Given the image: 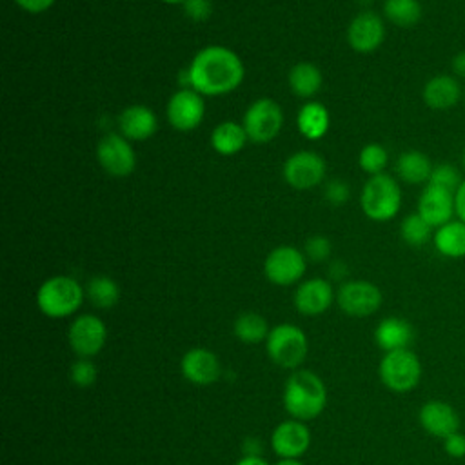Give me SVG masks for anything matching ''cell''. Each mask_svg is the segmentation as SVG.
I'll return each instance as SVG.
<instances>
[{
    "label": "cell",
    "mask_w": 465,
    "mask_h": 465,
    "mask_svg": "<svg viewBox=\"0 0 465 465\" xmlns=\"http://www.w3.org/2000/svg\"><path fill=\"white\" fill-rule=\"evenodd\" d=\"M347 274V267H345V263L343 262H334V263H331V278H334V280H340V278H343Z\"/></svg>",
    "instance_id": "42"
},
{
    "label": "cell",
    "mask_w": 465,
    "mask_h": 465,
    "mask_svg": "<svg viewBox=\"0 0 465 465\" xmlns=\"http://www.w3.org/2000/svg\"><path fill=\"white\" fill-rule=\"evenodd\" d=\"M163 2H167V4H183L185 0H163Z\"/></svg>",
    "instance_id": "45"
},
{
    "label": "cell",
    "mask_w": 465,
    "mask_h": 465,
    "mask_svg": "<svg viewBox=\"0 0 465 465\" xmlns=\"http://www.w3.org/2000/svg\"><path fill=\"white\" fill-rule=\"evenodd\" d=\"M420 425L434 438L445 440L452 432L460 430V416L456 409L443 400H429L420 407Z\"/></svg>",
    "instance_id": "18"
},
{
    "label": "cell",
    "mask_w": 465,
    "mask_h": 465,
    "mask_svg": "<svg viewBox=\"0 0 465 465\" xmlns=\"http://www.w3.org/2000/svg\"><path fill=\"white\" fill-rule=\"evenodd\" d=\"M454 205H456V218L465 222V180L454 193Z\"/></svg>",
    "instance_id": "41"
},
{
    "label": "cell",
    "mask_w": 465,
    "mask_h": 465,
    "mask_svg": "<svg viewBox=\"0 0 465 465\" xmlns=\"http://www.w3.org/2000/svg\"><path fill=\"white\" fill-rule=\"evenodd\" d=\"M96 374H98V371H96L94 363L89 361L87 358L76 360L69 369V378L78 387H91L96 381Z\"/></svg>",
    "instance_id": "34"
},
{
    "label": "cell",
    "mask_w": 465,
    "mask_h": 465,
    "mask_svg": "<svg viewBox=\"0 0 465 465\" xmlns=\"http://www.w3.org/2000/svg\"><path fill=\"white\" fill-rule=\"evenodd\" d=\"M234 336L243 343H260L262 340H267L269 327L267 320L258 312H242L232 325Z\"/></svg>",
    "instance_id": "29"
},
{
    "label": "cell",
    "mask_w": 465,
    "mask_h": 465,
    "mask_svg": "<svg viewBox=\"0 0 465 465\" xmlns=\"http://www.w3.org/2000/svg\"><path fill=\"white\" fill-rule=\"evenodd\" d=\"M358 163L371 176L381 174L389 163V153L381 143H367L358 154Z\"/></svg>",
    "instance_id": "32"
},
{
    "label": "cell",
    "mask_w": 465,
    "mask_h": 465,
    "mask_svg": "<svg viewBox=\"0 0 465 465\" xmlns=\"http://www.w3.org/2000/svg\"><path fill=\"white\" fill-rule=\"evenodd\" d=\"M416 213L432 227L438 229L440 225L454 220L456 205H454V193L432 183L423 185L421 194L418 198Z\"/></svg>",
    "instance_id": "15"
},
{
    "label": "cell",
    "mask_w": 465,
    "mask_h": 465,
    "mask_svg": "<svg viewBox=\"0 0 465 465\" xmlns=\"http://www.w3.org/2000/svg\"><path fill=\"white\" fill-rule=\"evenodd\" d=\"M24 11H27V13H33V15H36V13H44V11H47L53 4H54V0H15Z\"/></svg>",
    "instance_id": "39"
},
{
    "label": "cell",
    "mask_w": 465,
    "mask_h": 465,
    "mask_svg": "<svg viewBox=\"0 0 465 465\" xmlns=\"http://www.w3.org/2000/svg\"><path fill=\"white\" fill-rule=\"evenodd\" d=\"M332 285L323 278H311L298 285L294 292V307L303 316H318L332 303Z\"/></svg>",
    "instance_id": "20"
},
{
    "label": "cell",
    "mask_w": 465,
    "mask_h": 465,
    "mask_svg": "<svg viewBox=\"0 0 465 465\" xmlns=\"http://www.w3.org/2000/svg\"><path fill=\"white\" fill-rule=\"evenodd\" d=\"M322 71L311 62H298L289 71V85L296 96L312 98L322 87Z\"/></svg>",
    "instance_id": "27"
},
{
    "label": "cell",
    "mask_w": 465,
    "mask_h": 465,
    "mask_svg": "<svg viewBox=\"0 0 465 465\" xmlns=\"http://www.w3.org/2000/svg\"><path fill=\"white\" fill-rule=\"evenodd\" d=\"M249 140L243 124L238 122H222L211 133V145L222 156H232L240 153Z\"/></svg>",
    "instance_id": "25"
},
{
    "label": "cell",
    "mask_w": 465,
    "mask_h": 465,
    "mask_svg": "<svg viewBox=\"0 0 465 465\" xmlns=\"http://www.w3.org/2000/svg\"><path fill=\"white\" fill-rule=\"evenodd\" d=\"M374 340L378 347L383 349V352L409 349L414 340V329L407 320L400 316H387L376 325Z\"/></svg>",
    "instance_id": "22"
},
{
    "label": "cell",
    "mask_w": 465,
    "mask_h": 465,
    "mask_svg": "<svg viewBox=\"0 0 465 465\" xmlns=\"http://www.w3.org/2000/svg\"><path fill=\"white\" fill-rule=\"evenodd\" d=\"M463 105H465V89H463Z\"/></svg>",
    "instance_id": "47"
},
{
    "label": "cell",
    "mask_w": 465,
    "mask_h": 465,
    "mask_svg": "<svg viewBox=\"0 0 465 465\" xmlns=\"http://www.w3.org/2000/svg\"><path fill=\"white\" fill-rule=\"evenodd\" d=\"M383 15L398 27H414L423 16V7L420 0H385Z\"/></svg>",
    "instance_id": "28"
},
{
    "label": "cell",
    "mask_w": 465,
    "mask_h": 465,
    "mask_svg": "<svg viewBox=\"0 0 465 465\" xmlns=\"http://www.w3.org/2000/svg\"><path fill=\"white\" fill-rule=\"evenodd\" d=\"M450 74H454L458 80H465V49L458 51L450 58Z\"/></svg>",
    "instance_id": "40"
},
{
    "label": "cell",
    "mask_w": 465,
    "mask_h": 465,
    "mask_svg": "<svg viewBox=\"0 0 465 465\" xmlns=\"http://www.w3.org/2000/svg\"><path fill=\"white\" fill-rule=\"evenodd\" d=\"M331 254V242L327 236L314 234L305 242V256L312 262H323Z\"/></svg>",
    "instance_id": "35"
},
{
    "label": "cell",
    "mask_w": 465,
    "mask_h": 465,
    "mask_svg": "<svg viewBox=\"0 0 465 465\" xmlns=\"http://www.w3.org/2000/svg\"><path fill=\"white\" fill-rule=\"evenodd\" d=\"M263 272L274 285L285 287L296 283L305 274V256L296 247L280 245L267 254Z\"/></svg>",
    "instance_id": "10"
},
{
    "label": "cell",
    "mask_w": 465,
    "mask_h": 465,
    "mask_svg": "<svg viewBox=\"0 0 465 465\" xmlns=\"http://www.w3.org/2000/svg\"><path fill=\"white\" fill-rule=\"evenodd\" d=\"M434 229L418 214H407L400 223V236L411 247H423L432 242Z\"/></svg>",
    "instance_id": "31"
},
{
    "label": "cell",
    "mask_w": 465,
    "mask_h": 465,
    "mask_svg": "<svg viewBox=\"0 0 465 465\" xmlns=\"http://www.w3.org/2000/svg\"><path fill=\"white\" fill-rule=\"evenodd\" d=\"M378 374L392 392H409L421 380V361L411 349L391 351L380 360Z\"/></svg>",
    "instance_id": "5"
},
{
    "label": "cell",
    "mask_w": 465,
    "mask_h": 465,
    "mask_svg": "<svg viewBox=\"0 0 465 465\" xmlns=\"http://www.w3.org/2000/svg\"><path fill=\"white\" fill-rule=\"evenodd\" d=\"M183 13L194 22H205L213 13V2L211 0H185Z\"/></svg>",
    "instance_id": "36"
},
{
    "label": "cell",
    "mask_w": 465,
    "mask_h": 465,
    "mask_svg": "<svg viewBox=\"0 0 465 465\" xmlns=\"http://www.w3.org/2000/svg\"><path fill=\"white\" fill-rule=\"evenodd\" d=\"M385 40V24L374 11L358 13L347 27V42L356 53H372Z\"/></svg>",
    "instance_id": "14"
},
{
    "label": "cell",
    "mask_w": 465,
    "mask_h": 465,
    "mask_svg": "<svg viewBox=\"0 0 465 465\" xmlns=\"http://www.w3.org/2000/svg\"><path fill=\"white\" fill-rule=\"evenodd\" d=\"M205 114V102L194 89L183 87L167 102V120L178 131L196 129Z\"/></svg>",
    "instance_id": "13"
},
{
    "label": "cell",
    "mask_w": 465,
    "mask_h": 465,
    "mask_svg": "<svg viewBox=\"0 0 465 465\" xmlns=\"http://www.w3.org/2000/svg\"><path fill=\"white\" fill-rule=\"evenodd\" d=\"M69 345L80 358L96 356L107 340L105 323L94 314H82L69 325Z\"/></svg>",
    "instance_id": "11"
},
{
    "label": "cell",
    "mask_w": 465,
    "mask_h": 465,
    "mask_svg": "<svg viewBox=\"0 0 465 465\" xmlns=\"http://www.w3.org/2000/svg\"><path fill=\"white\" fill-rule=\"evenodd\" d=\"M441 441H443V450L447 452V456L456 458V460L465 458V434L463 432L456 430Z\"/></svg>",
    "instance_id": "38"
},
{
    "label": "cell",
    "mask_w": 465,
    "mask_h": 465,
    "mask_svg": "<svg viewBox=\"0 0 465 465\" xmlns=\"http://www.w3.org/2000/svg\"><path fill=\"white\" fill-rule=\"evenodd\" d=\"M265 347L278 367L296 369L307 356V336L296 325L280 323L269 331Z\"/></svg>",
    "instance_id": "6"
},
{
    "label": "cell",
    "mask_w": 465,
    "mask_h": 465,
    "mask_svg": "<svg viewBox=\"0 0 465 465\" xmlns=\"http://www.w3.org/2000/svg\"><path fill=\"white\" fill-rule=\"evenodd\" d=\"M296 125L305 138L318 140L329 129V111L320 102H307L300 107Z\"/></svg>",
    "instance_id": "26"
},
{
    "label": "cell",
    "mask_w": 465,
    "mask_h": 465,
    "mask_svg": "<svg viewBox=\"0 0 465 465\" xmlns=\"http://www.w3.org/2000/svg\"><path fill=\"white\" fill-rule=\"evenodd\" d=\"M236 465H269V463L263 458L256 456V454H247L242 460H238Z\"/></svg>",
    "instance_id": "43"
},
{
    "label": "cell",
    "mask_w": 465,
    "mask_h": 465,
    "mask_svg": "<svg viewBox=\"0 0 465 465\" xmlns=\"http://www.w3.org/2000/svg\"><path fill=\"white\" fill-rule=\"evenodd\" d=\"M327 403V391L318 374L307 369L292 372L283 387V407L300 421H307L322 414Z\"/></svg>",
    "instance_id": "2"
},
{
    "label": "cell",
    "mask_w": 465,
    "mask_h": 465,
    "mask_svg": "<svg viewBox=\"0 0 465 465\" xmlns=\"http://www.w3.org/2000/svg\"><path fill=\"white\" fill-rule=\"evenodd\" d=\"M82 302L84 289L71 276L47 278L36 292V305L49 318L71 316L78 311Z\"/></svg>",
    "instance_id": "4"
},
{
    "label": "cell",
    "mask_w": 465,
    "mask_h": 465,
    "mask_svg": "<svg viewBox=\"0 0 465 465\" xmlns=\"http://www.w3.org/2000/svg\"><path fill=\"white\" fill-rule=\"evenodd\" d=\"M421 98L423 104L432 111H449L463 102V87L454 74L440 73L425 82Z\"/></svg>",
    "instance_id": "17"
},
{
    "label": "cell",
    "mask_w": 465,
    "mask_h": 465,
    "mask_svg": "<svg viewBox=\"0 0 465 465\" xmlns=\"http://www.w3.org/2000/svg\"><path fill=\"white\" fill-rule=\"evenodd\" d=\"M461 182H463V178H461L458 167L454 163H449V162L436 163L432 167V173H430V178H429V183L449 189L452 193H456V189L461 185Z\"/></svg>",
    "instance_id": "33"
},
{
    "label": "cell",
    "mask_w": 465,
    "mask_h": 465,
    "mask_svg": "<svg viewBox=\"0 0 465 465\" xmlns=\"http://www.w3.org/2000/svg\"><path fill=\"white\" fill-rule=\"evenodd\" d=\"M351 189L343 180H332L325 187V200L332 205H343L349 200Z\"/></svg>",
    "instance_id": "37"
},
{
    "label": "cell",
    "mask_w": 465,
    "mask_h": 465,
    "mask_svg": "<svg viewBox=\"0 0 465 465\" xmlns=\"http://www.w3.org/2000/svg\"><path fill=\"white\" fill-rule=\"evenodd\" d=\"M243 74V64L232 49L207 45L194 54L187 69V84L203 96H220L234 91Z\"/></svg>",
    "instance_id": "1"
},
{
    "label": "cell",
    "mask_w": 465,
    "mask_h": 465,
    "mask_svg": "<svg viewBox=\"0 0 465 465\" xmlns=\"http://www.w3.org/2000/svg\"><path fill=\"white\" fill-rule=\"evenodd\" d=\"M360 205L367 218L374 222H389L401 207V187L387 173L374 174L361 189Z\"/></svg>",
    "instance_id": "3"
},
{
    "label": "cell",
    "mask_w": 465,
    "mask_h": 465,
    "mask_svg": "<svg viewBox=\"0 0 465 465\" xmlns=\"http://www.w3.org/2000/svg\"><path fill=\"white\" fill-rule=\"evenodd\" d=\"M87 298L98 309H111L120 300V287L113 278L96 274L87 283Z\"/></svg>",
    "instance_id": "30"
},
{
    "label": "cell",
    "mask_w": 465,
    "mask_h": 465,
    "mask_svg": "<svg viewBox=\"0 0 465 465\" xmlns=\"http://www.w3.org/2000/svg\"><path fill=\"white\" fill-rule=\"evenodd\" d=\"M336 302L345 314L363 318L374 314L381 307L383 294L372 282L351 280L341 283L336 292Z\"/></svg>",
    "instance_id": "8"
},
{
    "label": "cell",
    "mask_w": 465,
    "mask_h": 465,
    "mask_svg": "<svg viewBox=\"0 0 465 465\" xmlns=\"http://www.w3.org/2000/svg\"><path fill=\"white\" fill-rule=\"evenodd\" d=\"M311 445V430L300 420H285L271 434V447L282 460H296L307 452Z\"/></svg>",
    "instance_id": "16"
},
{
    "label": "cell",
    "mask_w": 465,
    "mask_h": 465,
    "mask_svg": "<svg viewBox=\"0 0 465 465\" xmlns=\"http://www.w3.org/2000/svg\"><path fill=\"white\" fill-rule=\"evenodd\" d=\"M461 167H463V173H465V149H463V154H461Z\"/></svg>",
    "instance_id": "46"
},
{
    "label": "cell",
    "mask_w": 465,
    "mask_h": 465,
    "mask_svg": "<svg viewBox=\"0 0 465 465\" xmlns=\"http://www.w3.org/2000/svg\"><path fill=\"white\" fill-rule=\"evenodd\" d=\"M180 369L183 378L196 385H211L220 378L218 356L203 347L189 349L180 361Z\"/></svg>",
    "instance_id": "19"
},
{
    "label": "cell",
    "mask_w": 465,
    "mask_h": 465,
    "mask_svg": "<svg viewBox=\"0 0 465 465\" xmlns=\"http://www.w3.org/2000/svg\"><path fill=\"white\" fill-rule=\"evenodd\" d=\"M432 245L445 258H465V222L454 218L434 229Z\"/></svg>",
    "instance_id": "24"
},
{
    "label": "cell",
    "mask_w": 465,
    "mask_h": 465,
    "mask_svg": "<svg viewBox=\"0 0 465 465\" xmlns=\"http://www.w3.org/2000/svg\"><path fill=\"white\" fill-rule=\"evenodd\" d=\"M96 158L102 169L113 176H127L136 167V154L131 142L116 133L100 138L96 145Z\"/></svg>",
    "instance_id": "9"
},
{
    "label": "cell",
    "mask_w": 465,
    "mask_h": 465,
    "mask_svg": "<svg viewBox=\"0 0 465 465\" xmlns=\"http://www.w3.org/2000/svg\"><path fill=\"white\" fill-rule=\"evenodd\" d=\"M276 465H303L298 460H280Z\"/></svg>",
    "instance_id": "44"
},
{
    "label": "cell",
    "mask_w": 465,
    "mask_h": 465,
    "mask_svg": "<svg viewBox=\"0 0 465 465\" xmlns=\"http://www.w3.org/2000/svg\"><path fill=\"white\" fill-rule=\"evenodd\" d=\"M118 127L122 136H125L129 142H142L151 138L156 133L158 120L151 107L134 104V105H127L120 113Z\"/></svg>",
    "instance_id": "21"
},
{
    "label": "cell",
    "mask_w": 465,
    "mask_h": 465,
    "mask_svg": "<svg viewBox=\"0 0 465 465\" xmlns=\"http://www.w3.org/2000/svg\"><path fill=\"white\" fill-rule=\"evenodd\" d=\"M283 178L294 189L316 187L325 178V162L314 151H296L283 163Z\"/></svg>",
    "instance_id": "12"
},
{
    "label": "cell",
    "mask_w": 465,
    "mask_h": 465,
    "mask_svg": "<svg viewBox=\"0 0 465 465\" xmlns=\"http://www.w3.org/2000/svg\"><path fill=\"white\" fill-rule=\"evenodd\" d=\"M434 163L420 149H407L396 158V174L409 185H427Z\"/></svg>",
    "instance_id": "23"
},
{
    "label": "cell",
    "mask_w": 465,
    "mask_h": 465,
    "mask_svg": "<svg viewBox=\"0 0 465 465\" xmlns=\"http://www.w3.org/2000/svg\"><path fill=\"white\" fill-rule=\"evenodd\" d=\"M242 124L251 142L267 143L282 131L283 113L274 100L260 98L247 107Z\"/></svg>",
    "instance_id": "7"
}]
</instances>
